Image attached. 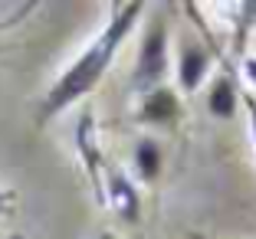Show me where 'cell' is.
Instances as JSON below:
<instances>
[{"mask_svg": "<svg viewBox=\"0 0 256 239\" xmlns=\"http://www.w3.org/2000/svg\"><path fill=\"white\" fill-rule=\"evenodd\" d=\"M142 10H144L142 0L112 7V16H108L106 30L92 39L89 49L56 79L53 89L46 92L43 105H40V112H36V125H46V121L56 118L62 108H69V105H76L79 98H86L98 82H102V75L108 72V66H112V59H115V52L122 49V43H125V39L132 36V30L138 26Z\"/></svg>", "mask_w": 256, "mask_h": 239, "instance_id": "cell-1", "label": "cell"}, {"mask_svg": "<svg viewBox=\"0 0 256 239\" xmlns=\"http://www.w3.org/2000/svg\"><path fill=\"white\" fill-rule=\"evenodd\" d=\"M98 239H115V236H112V233H102V236H98Z\"/></svg>", "mask_w": 256, "mask_h": 239, "instance_id": "cell-14", "label": "cell"}, {"mask_svg": "<svg viewBox=\"0 0 256 239\" xmlns=\"http://www.w3.org/2000/svg\"><path fill=\"white\" fill-rule=\"evenodd\" d=\"M243 75H246V82L256 89V56H243Z\"/></svg>", "mask_w": 256, "mask_h": 239, "instance_id": "cell-11", "label": "cell"}, {"mask_svg": "<svg viewBox=\"0 0 256 239\" xmlns=\"http://www.w3.org/2000/svg\"><path fill=\"white\" fill-rule=\"evenodd\" d=\"M76 144L86 157V167H89V177H92V187H96V200L106 203V187H102V157L96 151V138H92V115H82L79 121V131H76Z\"/></svg>", "mask_w": 256, "mask_h": 239, "instance_id": "cell-6", "label": "cell"}, {"mask_svg": "<svg viewBox=\"0 0 256 239\" xmlns=\"http://www.w3.org/2000/svg\"><path fill=\"white\" fill-rule=\"evenodd\" d=\"M236 13H234V23H236V30H234V49L243 56V49H246V36L250 30H253V23H256V0H246V3H236Z\"/></svg>", "mask_w": 256, "mask_h": 239, "instance_id": "cell-9", "label": "cell"}, {"mask_svg": "<svg viewBox=\"0 0 256 239\" xmlns=\"http://www.w3.org/2000/svg\"><path fill=\"white\" fill-rule=\"evenodd\" d=\"M10 203H14V194H7V190H0V213H4V210H7Z\"/></svg>", "mask_w": 256, "mask_h": 239, "instance_id": "cell-13", "label": "cell"}, {"mask_svg": "<svg viewBox=\"0 0 256 239\" xmlns=\"http://www.w3.org/2000/svg\"><path fill=\"white\" fill-rule=\"evenodd\" d=\"M236 105H240V82H236V75L224 72L214 82V89L207 92V112L214 118H234Z\"/></svg>", "mask_w": 256, "mask_h": 239, "instance_id": "cell-7", "label": "cell"}, {"mask_svg": "<svg viewBox=\"0 0 256 239\" xmlns=\"http://www.w3.org/2000/svg\"><path fill=\"white\" fill-rule=\"evenodd\" d=\"M190 239H204V236H197V233H194V236H190Z\"/></svg>", "mask_w": 256, "mask_h": 239, "instance_id": "cell-15", "label": "cell"}, {"mask_svg": "<svg viewBox=\"0 0 256 239\" xmlns=\"http://www.w3.org/2000/svg\"><path fill=\"white\" fill-rule=\"evenodd\" d=\"M33 7H36V3H26V7H20V10H16V13H14V16H7V20H0V33L7 30V26H14V23H16V20H23V16L30 13V10H33Z\"/></svg>", "mask_w": 256, "mask_h": 239, "instance_id": "cell-12", "label": "cell"}, {"mask_svg": "<svg viewBox=\"0 0 256 239\" xmlns=\"http://www.w3.org/2000/svg\"><path fill=\"white\" fill-rule=\"evenodd\" d=\"M10 239H23V236H10Z\"/></svg>", "mask_w": 256, "mask_h": 239, "instance_id": "cell-16", "label": "cell"}, {"mask_svg": "<svg viewBox=\"0 0 256 239\" xmlns=\"http://www.w3.org/2000/svg\"><path fill=\"white\" fill-rule=\"evenodd\" d=\"M243 105H246V115H250V131H253V141H256V95L243 92Z\"/></svg>", "mask_w": 256, "mask_h": 239, "instance_id": "cell-10", "label": "cell"}, {"mask_svg": "<svg viewBox=\"0 0 256 239\" xmlns=\"http://www.w3.org/2000/svg\"><path fill=\"white\" fill-rule=\"evenodd\" d=\"M106 203H112V210L122 220H128V223H138V217H142V200H138L135 184L118 167L106 171Z\"/></svg>", "mask_w": 256, "mask_h": 239, "instance_id": "cell-4", "label": "cell"}, {"mask_svg": "<svg viewBox=\"0 0 256 239\" xmlns=\"http://www.w3.org/2000/svg\"><path fill=\"white\" fill-rule=\"evenodd\" d=\"M135 171L144 184H154L161 174V148L158 141H151V138H142L135 148Z\"/></svg>", "mask_w": 256, "mask_h": 239, "instance_id": "cell-8", "label": "cell"}, {"mask_svg": "<svg viewBox=\"0 0 256 239\" xmlns=\"http://www.w3.org/2000/svg\"><path fill=\"white\" fill-rule=\"evenodd\" d=\"M174 118H181V102H178L174 92L154 89V92H148V95H142L138 121H144V125H171Z\"/></svg>", "mask_w": 256, "mask_h": 239, "instance_id": "cell-5", "label": "cell"}, {"mask_svg": "<svg viewBox=\"0 0 256 239\" xmlns=\"http://www.w3.org/2000/svg\"><path fill=\"white\" fill-rule=\"evenodd\" d=\"M210 72V52L207 46L197 43V39H188L178 52V82H181V92L184 95H194L200 89V82L207 79Z\"/></svg>", "mask_w": 256, "mask_h": 239, "instance_id": "cell-3", "label": "cell"}, {"mask_svg": "<svg viewBox=\"0 0 256 239\" xmlns=\"http://www.w3.org/2000/svg\"><path fill=\"white\" fill-rule=\"evenodd\" d=\"M164 75H168V26L158 16V20L148 26L142 46H138L135 72H132V89L148 95V92L161 89Z\"/></svg>", "mask_w": 256, "mask_h": 239, "instance_id": "cell-2", "label": "cell"}]
</instances>
